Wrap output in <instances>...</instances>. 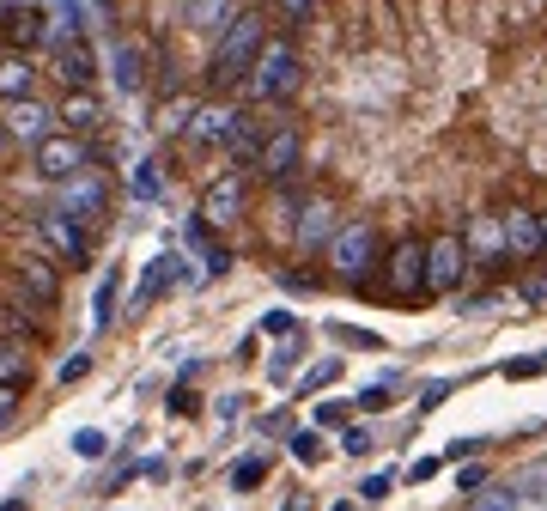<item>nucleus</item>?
Here are the masks:
<instances>
[{
  "label": "nucleus",
  "mask_w": 547,
  "mask_h": 511,
  "mask_svg": "<svg viewBox=\"0 0 547 511\" xmlns=\"http://www.w3.org/2000/svg\"><path fill=\"white\" fill-rule=\"evenodd\" d=\"M250 98L256 104H280V98H292L298 92V80H304V61H298V49L286 43V37H274V43H262L256 49V61H250Z\"/></svg>",
  "instance_id": "obj_1"
},
{
  "label": "nucleus",
  "mask_w": 547,
  "mask_h": 511,
  "mask_svg": "<svg viewBox=\"0 0 547 511\" xmlns=\"http://www.w3.org/2000/svg\"><path fill=\"white\" fill-rule=\"evenodd\" d=\"M262 43H268V19H262V13H231V25H225V37H219V55H213V80H219V86H238L244 73H250V61H256Z\"/></svg>",
  "instance_id": "obj_2"
},
{
  "label": "nucleus",
  "mask_w": 547,
  "mask_h": 511,
  "mask_svg": "<svg viewBox=\"0 0 547 511\" xmlns=\"http://www.w3.org/2000/svg\"><path fill=\"white\" fill-rule=\"evenodd\" d=\"M31 159H37V177H43V183H67V177L92 171L98 153H92V140H86V134H43Z\"/></svg>",
  "instance_id": "obj_3"
},
{
  "label": "nucleus",
  "mask_w": 547,
  "mask_h": 511,
  "mask_svg": "<svg viewBox=\"0 0 547 511\" xmlns=\"http://www.w3.org/2000/svg\"><path fill=\"white\" fill-rule=\"evenodd\" d=\"M383 286H389V299H420L426 292V244L420 238H402L383 256Z\"/></svg>",
  "instance_id": "obj_4"
},
{
  "label": "nucleus",
  "mask_w": 547,
  "mask_h": 511,
  "mask_svg": "<svg viewBox=\"0 0 547 511\" xmlns=\"http://www.w3.org/2000/svg\"><path fill=\"white\" fill-rule=\"evenodd\" d=\"M462 274H468V244H462L456 232L432 238V244H426V292H456Z\"/></svg>",
  "instance_id": "obj_5"
},
{
  "label": "nucleus",
  "mask_w": 547,
  "mask_h": 511,
  "mask_svg": "<svg viewBox=\"0 0 547 511\" xmlns=\"http://www.w3.org/2000/svg\"><path fill=\"white\" fill-rule=\"evenodd\" d=\"M329 244H335V268H341L347 280H365V268L377 262V232H371V219H347Z\"/></svg>",
  "instance_id": "obj_6"
},
{
  "label": "nucleus",
  "mask_w": 547,
  "mask_h": 511,
  "mask_svg": "<svg viewBox=\"0 0 547 511\" xmlns=\"http://www.w3.org/2000/svg\"><path fill=\"white\" fill-rule=\"evenodd\" d=\"M244 177H219V183H207V195H201V207H195V219L207 232H225V226H238L244 219Z\"/></svg>",
  "instance_id": "obj_7"
},
{
  "label": "nucleus",
  "mask_w": 547,
  "mask_h": 511,
  "mask_svg": "<svg viewBox=\"0 0 547 511\" xmlns=\"http://www.w3.org/2000/svg\"><path fill=\"white\" fill-rule=\"evenodd\" d=\"M37 238L49 244V256H55V262H73V268H80V262H86V250H92V244H86V232H80V219L61 213V207L37 219Z\"/></svg>",
  "instance_id": "obj_8"
},
{
  "label": "nucleus",
  "mask_w": 547,
  "mask_h": 511,
  "mask_svg": "<svg viewBox=\"0 0 547 511\" xmlns=\"http://www.w3.org/2000/svg\"><path fill=\"white\" fill-rule=\"evenodd\" d=\"M61 213H73V219H104V213H110V183H104L98 171L67 177V183H61Z\"/></svg>",
  "instance_id": "obj_9"
},
{
  "label": "nucleus",
  "mask_w": 547,
  "mask_h": 511,
  "mask_svg": "<svg viewBox=\"0 0 547 511\" xmlns=\"http://www.w3.org/2000/svg\"><path fill=\"white\" fill-rule=\"evenodd\" d=\"M250 116L244 110H219V104H195V116L183 122L189 128V140H201V146H231L238 140V128H244Z\"/></svg>",
  "instance_id": "obj_10"
},
{
  "label": "nucleus",
  "mask_w": 547,
  "mask_h": 511,
  "mask_svg": "<svg viewBox=\"0 0 547 511\" xmlns=\"http://www.w3.org/2000/svg\"><path fill=\"white\" fill-rule=\"evenodd\" d=\"M262 177L268 183H286L292 171H298V159H304V140H298V128H274L268 140H262Z\"/></svg>",
  "instance_id": "obj_11"
},
{
  "label": "nucleus",
  "mask_w": 547,
  "mask_h": 511,
  "mask_svg": "<svg viewBox=\"0 0 547 511\" xmlns=\"http://www.w3.org/2000/svg\"><path fill=\"white\" fill-rule=\"evenodd\" d=\"M55 122H67V134H92V128L104 122V98H98L92 86H67V98H61Z\"/></svg>",
  "instance_id": "obj_12"
},
{
  "label": "nucleus",
  "mask_w": 547,
  "mask_h": 511,
  "mask_svg": "<svg viewBox=\"0 0 547 511\" xmlns=\"http://www.w3.org/2000/svg\"><path fill=\"white\" fill-rule=\"evenodd\" d=\"M335 232H341V226H335V207H329L323 195L298 207V250H323Z\"/></svg>",
  "instance_id": "obj_13"
},
{
  "label": "nucleus",
  "mask_w": 547,
  "mask_h": 511,
  "mask_svg": "<svg viewBox=\"0 0 547 511\" xmlns=\"http://www.w3.org/2000/svg\"><path fill=\"white\" fill-rule=\"evenodd\" d=\"M499 232H505V250H511V256H541V219H535L529 207L499 213Z\"/></svg>",
  "instance_id": "obj_14"
},
{
  "label": "nucleus",
  "mask_w": 547,
  "mask_h": 511,
  "mask_svg": "<svg viewBox=\"0 0 547 511\" xmlns=\"http://www.w3.org/2000/svg\"><path fill=\"white\" fill-rule=\"evenodd\" d=\"M110 80L122 92H146V49L140 43H128V37L110 43Z\"/></svg>",
  "instance_id": "obj_15"
},
{
  "label": "nucleus",
  "mask_w": 547,
  "mask_h": 511,
  "mask_svg": "<svg viewBox=\"0 0 547 511\" xmlns=\"http://www.w3.org/2000/svg\"><path fill=\"white\" fill-rule=\"evenodd\" d=\"M55 80H67V86H92V80H98V55H92V43L67 37L61 55H55Z\"/></svg>",
  "instance_id": "obj_16"
},
{
  "label": "nucleus",
  "mask_w": 547,
  "mask_h": 511,
  "mask_svg": "<svg viewBox=\"0 0 547 511\" xmlns=\"http://www.w3.org/2000/svg\"><path fill=\"white\" fill-rule=\"evenodd\" d=\"M49 122H55V110H43L37 98H13V110H7V134L13 140H31V146L49 134Z\"/></svg>",
  "instance_id": "obj_17"
},
{
  "label": "nucleus",
  "mask_w": 547,
  "mask_h": 511,
  "mask_svg": "<svg viewBox=\"0 0 547 511\" xmlns=\"http://www.w3.org/2000/svg\"><path fill=\"white\" fill-rule=\"evenodd\" d=\"M43 37H49V13L43 7H13L7 13V43L13 49H37Z\"/></svg>",
  "instance_id": "obj_18"
},
{
  "label": "nucleus",
  "mask_w": 547,
  "mask_h": 511,
  "mask_svg": "<svg viewBox=\"0 0 547 511\" xmlns=\"http://www.w3.org/2000/svg\"><path fill=\"white\" fill-rule=\"evenodd\" d=\"M19 286L31 292V299H37L43 311L61 299V280H55V268H49V262H19Z\"/></svg>",
  "instance_id": "obj_19"
},
{
  "label": "nucleus",
  "mask_w": 547,
  "mask_h": 511,
  "mask_svg": "<svg viewBox=\"0 0 547 511\" xmlns=\"http://www.w3.org/2000/svg\"><path fill=\"white\" fill-rule=\"evenodd\" d=\"M31 80H37V73H31V61L25 55H0V98H31Z\"/></svg>",
  "instance_id": "obj_20"
},
{
  "label": "nucleus",
  "mask_w": 547,
  "mask_h": 511,
  "mask_svg": "<svg viewBox=\"0 0 547 511\" xmlns=\"http://www.w3.org/2000/svg\"><path fill=\"white\" fill-rule=\"evenodd\" d=\"M231 13H238L231 0H189V25H195V31H225Z\"/></svg>",
  "instance_id": "obj_21"
},
{
  "label": "nucleus",
  "mask_w": 547,
  "mask_h": 511,
  "mask_svg": "<svg viewBox=\"0 0 547 511\" xmlns=\"http://www.w3.org/2000/svg\"><path fill=\"white\" fill-rule=\"evenodd\" d=\"M171 268H177V256H159V262H152V268L140 274V292H134V305H128V311H146L152 299H159V286L171 280Z\"/></svg>",
  "instance_id": "obj_22"
},
{
  "label": "nucleus",
  "mask_w": 547,
  "mask_h": 511,
  "mask_svg": "<svg viewBox=\"0 0 547 511\" xmlns=\"http://www.w3.org/2000/svg\"><path fill=\"white\" fill-rule=\"evenodd\" d=\"M116 292H122V274H104L98 280V299H92V323H116Z\"/></svg>",
  "instance_id": "obj_23"
},
{
  "label": "nucleus",
  "mask_w": 547,
  "mask_h": 511,
  "mask_svg": "<svg viewBox=\"0 0 547 511\" xmlns=\"http://www.w3.org/2000/svg\"><path fill=\"white\" fill-rule=\"evenodd\" d=\"M80 19H86L80 0H55V37H61V43H67V37H80Z\"/></svg>",
  "instance_id": "obj_24"
},
{
  "label": "nucleus",
  "mask_w": 547,
  "mask_h": 511,
  "mask_svg": "<svg viewBox=\"0 0 547 511\" xmlns=\"http://www.w3.org/2000/svg\"><path fill=\"white\" fill-rule=\"evenodd\" d=\"M159 189H165V183H159V165L140 159V165H134V195H140V201H159Z\"/></svg>",
  "instance_id": "obj_25"
},
{
  "label": "nucleus",
  "mask_w": 547,
  "mask_h": 511,
  "mask_svg": "<svg viewBox=\"0 0 547 511\" xmlns=\"http://www.w3.org/2000/svg\"><path fill=\"white\" fill-rule=\"evenodd\" d=\"M262 475H268V463H262V457H244L238 469H231V487L250 493V487H262Z\"/></svg>",
  "instance_id": "obj_26"
},
{
  "label": "nucleus",
  "mask_w": 547,
  "mask_h": 511,
  "mask_svg": "<svg viewBox=\"0 0 547 511\" xmlns=\"http://www.w3.org/2000/svg\"><path fill=\"white\" fill-rule=\"evenodd\" d=\"M19 378H25V347L7 341V347H0V384H19Z\"/></svg>",
  "instance_id": "obj_27"
},
{
  "label": "nucleus",
  "mask_w": 547,
  "mask_h": 511,
  "mask_svg": "<svg viewBox=\"0 0 547 511\" xmlns=\"http://www.w3.org/2000/svg\"><path fill=\"white\" fill-rule=\"evenodd\" d=\"M475 244H481L487 256H499V250H505V232H499V219H475Z\"/></svg>",
  "instance_id": "obj_28"
},
{
  "label": "nucleus",
  "mask_w": 547,
  "mask_h": 511,
  "mask_svg": "<svg viewBox=\"0 0 547 511\" xmlns=\"http://www.w3.org/2000/svg\"><path fill=\"white\" fill-rule=\"evenodd\" d=\"M317 451H323L317 432H292V457H298V463H317Z\"/></svg>",
  "instance_id": "obj_29"
},
{
  "label": "nucleus",
  "mask_w": 547,
  "mask_h": 511,
  "mask_svg": "<svg viewBox=\"0 0 547 511\" xmlns=\"http://www.w3.org/2000/svg\"><path fill=\"white\" fill-rule=\"evenodd\" d=\"M73 451H80V457H104L110 438H104V432H80V438H73Z\"/></svg>",
  "instance_id": "obj_30"
},
{
  "label": "nucleus",
  "mask_w": 547,
  "mask_h": 511,
  "mask_svg": "<svg viewBox=\"0 0 547 511\" xmlns=\"http://www.w3.org/2000/svg\"><path fill=\"white\" fill-rule=\"evenodd\" d=\"M262 335H292V311H268L262 317Z\"/></svg>",
  "instance_id": "obj_31"
},
{
  "label": "nucleus",
  "mask_w": 547,
  "mask_h": 511,
  "mask_svg": "<svg viewBox=\"0 0 547 511\" xmlns=\"http://www.w3.org/2000/svg\"><path fill=\"white\" fill-rule=\"evenodd\" d=\"M86 365H92V353H73V359L61 365V384H73V378H86Z\"/></svg>",
  "instance_id": "obj_32"
},
{
  "label": "nucleus",
  "mask_w": 547,
  "mask_h": 511,
  "mask_svg": "<svg viewBox=\"0 0 547 511\" xmlns=\"http://www.w3.org/2000/svg\"><path fill=\"white\" fill-rule=\"evenodd\" d=\"M310 7H317V0H280V13H286V19H310Z\"/></svg>",
  "instance_id": "obj_33"
},
{
  "label": "nucleus",
  "mask_w": 547,
  "mask_h": 511,
  "mask_svg": "<svg viewBox=\"0 0 547 511\" xmlns=\"http://www.w3.org/2000/svg\"><path fill=\"white\" fill-rule=\"evenodd\" d=\"M317 420H323V426H341V420H347V408H341V402H323V408H317Z\"/></svg>",
  "instance_id": "obj_34"
},
{
  "label": "nucleus",
  "mask_w": 547,
  "mask_h": 511,
  "mask_svg": "<svg viewBox=\"0 0 547 511\" xmlns=\"http://www.w3.org/2000/svg\"><path fill=\"white\" fill-rule=\"evenodd\" d=\"M19 408V384H0V420H7Z\"/></svg>",
  "instance_id": "obj_35"
},
{
  "label": "nucleus",
  "mask_w": 547,
  "mask_h": 511,
  "mask_svg": "<svg viewBox=\"0 0 547 511\" xmlns=\"http://www.w3.org/2000/svg\"><path fill=\"white\" fill-rule=\"evenodd\" d=\"M347 451H353V457H365V451H371V432H359V426H353V432H347Z\"/></svg>",
  "instance_id": "obj_36"
},
{
  "label": "nucleus",
  "mask_w": 547,
  "mask_h": 511,
  "mask_svg": "<svg viewBox=\"0 0 547 511\" xmlns=\"http://www.w3.org/2000/svg\"><path fill=\"white\" fill-rule=\"evenodd\" d=\"M481 511H511V493H487V499H481Z\"/></svg>",
  "instance_id": "obj_37"
},
{
  "label": "nucleus",
  "mask_w": 547,
  "mask_h": 511,
  "mask_svg": "<svg viewBox=\"0 0 547 511\" xmlns=\"http://www.w3.org/2000/svg\"><path fill=\"white\" fill-rule=\"evenodd\" d=\"M7 146H13V134H7V122H0V153H7Z\"/></svg>",
  "instance_id": "obj_38"
},
{
  "label": "nucleus",
  "mask_w": 547,
  "mask_h": 511,
  "mask_svg": "<svg viewBox=\"0 0 547 511\" xmlns=\"http://www.w3.org/2000/svg\"><path fill=\"white\" fill-rule=\"evenodd\" d=\"M535 219H541V250H547V213H535Z\"/></svg>",
  "instance_id": "obj_39"
},
{
  "label": "nucleus",
  "mask_w": 547,
  "mask_h": 511,
  "mask_svg": "<svg viewBox=\"0 0 547 511\" xmlns=\"http://www.w3.org/2000/svg\"><path fill=\"white\" fill-rule=\"evenodd\" d=\"M286 511H310V505H304V499H292V505H286Z\"/></svg>",
  "instance_id": "obj_40"
},
{
  "label": "nucleus",
  "mask_w": 547,
  "mask_h": 511,
  "mask_svg": "<svg viewBox=\"0 0 547 511\" xmlns=\"http://www.w3.org/2000/svg\"><path fill=\"white\" fill-rule=\"evenodd\" d=\"M0 511H19V499H7V505H0Z\"/></svg>",
  "instance_id": "obj_41"
},
{
  "label": "nucleus",
  "mask_w": 547,
  "mask_h": 511,
  "mask_svg": "<svg viewBox=\"0 0 547 511\" xmlns=\"http://www.w3.org/2000/svg\"><path fill=\"white\" fill-rule=\"evenodd\" d=\"M335 511H353V505H335Z\"/></svg>",
  "instance_id": "obj_42"
}]
</instances>
